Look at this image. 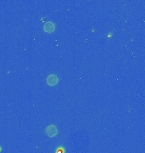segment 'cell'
<instances>
[{
    "label": "cell",
    "mask_w": 145,
    "mask_h": 153,
    "mask_svg": "<svg viewBox=\"0 0 145 153\" xmlns=\"http://www.w3.org/2000/svg\"><path fill=\"white\" fill-rule=\"evenodd\" d=\"M55 26L53 22L51 21H49L47 23L44 24V27H43V30L46 32H52L53 31H55Z\"/></svg>",
    "instance_id": "3957f363"
},
{
    "label": "cell",
    "mask_w": 145,
    "mask_h": 153,
    "mask_svg": "<svg viewBox=\"0 0 145 153\" xmlns=\"http://www.w3.org/2000/svg\"><path fill=\"white\" fill-rule=\"evenodd\" d=\"M58 77L56 75H54V74H51L49 75L48 78H47V84L49 85V86H55L58 84Z\"/></svg>",
    "instance_id": "6da1fadb"
},
{
    "label": "cell",
    "mask_w": 145,
    "mask_h": 153,
    "mask_svg": "<svg viewBox=\"0 0 145 153\" xmlns=\"http://www.w3.org/2000/svg\"><path fill=\"white\" fill-rule=\"evenodd\" d=\"M57 133H58V130H57V128L55 125H50L46 129V134L50 137L55 136L57 134Z\"/></svg>",
    "instance_id": "7a4b0ae2"
}]
</instances>
